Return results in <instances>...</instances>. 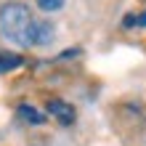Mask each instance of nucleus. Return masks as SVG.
<instances>
[{
    "label": "nucleus",
    "instance_id": "39448f33",
    "mask_svg": "<svg viewBox=\"0 0 146 146\" xmlns=\"http://www.w3.org/2000/svg\"><path fill=\"white\" fill-rule=\"evenodd\" d=\"M19 114H21L24 122H29V125H42V122H45V114H40V111L35 106H29V104H21L19 106Z\"/></svg>",
    "mask_w": 146,
    "mask_h": 146
},
{
    "label": "nucleus",
    "instance_id": "f257e3e1",
    "mask_svg": "<svg viewBox=\"0 0 146 146\" xmlns=\"http://www.w3.org/2000/svg\"><path fill=\"white\" fill-rule=\"evenodd\" d=\"M32 27H35V19L24 3H5L0 8V32L8 42L19 48L32 45Z\"/></svg>",
    "mask_w": 146,
    "mask_h": 146
},
{
    "label": "nucleus",
    "instance_id": "423d86ee",
    "mask_svg": "<svg viewBox=\"0 0 146 146\" xmlns=\"http://www.w3.org/2000/svg\"><path fill=\"white\" fill-rule=\"evenodd\" d=\"M66 0H37V8H42V11L53 13V11H61Z\"/></svg>",
    "mask_w": 146,
    "mask_h": 146
},
{
    "label": "nucleus",
    "instance_id": "f03ea898",
    "mask_svg": "<svg viewBox=\"0 0 146 146\" xmlns=\"http://www.w3.org/2000/svg\"><path fill=\"white\" fill-rule=\"evenodd\" d=\"M48 114H53L61 125H72L74 122V106L66 104V101H61V98L48 101Z\"/></svg>",
    "mask_w": 146,
    "mask_h": 146
},
{
    "label": "nucleus",
    "instance_id": "0eeeda50",
    "mask_svg": "<svg viewBox=\"0 0 146 146\" xmlns=\"http://www.w3.org/2000/svg\"><path fill=\"white\" fill-rule=\"evenodd\" d=\"M135 27H146V11L135 16Z\"/></svg>",
    "mask_w": 146,
    "mask_h": 146
},
{
    "label": "nucleus",
    "instance_id": "20e7f679",
    "mask_svg": "<svg viewBox=\"0 0 146 146\" xmlns=\"http://www.w3.org/2000/svg\"><path fill=\"white\" fill-rule=\"evenodd\" d=\"M21 64H24V58L19 53H13V50H0V74L19 69Z\"/></svg>",
    "mask_w": 146,
    "mask_h": 146
},
{
    "label": "nucleus",
    "instance_id": "7ed1b4c3",
    "mask_svg": "<svg viewBox=\"0 0 146 146\" xmlns=\"http://www.w3.org/2000/svg\"><path fill=\"white\" fill-rule=\"evenodd\" d=\"M50 40H53V24L35 21V27H32V45H48Z\"/></svg>",
    "mask_w": 146,
    "mask_h": 146
}]
</instances>
